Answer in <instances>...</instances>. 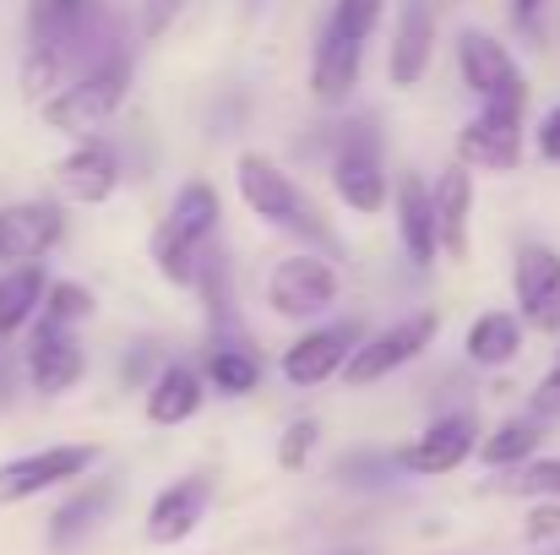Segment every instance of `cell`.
<instances>
[{"label":"cell","instance_id":"1","mask_svg":"<svg viewBox=\"0 0 560 555\" xmlns=\"http://www.w3.org/2000/svg\"><path fill=\"white\" fill-rule=\"evenodd\" d=\"M234 181H240L245 207H250L261 223H272V229H289V234H300V240H316V245H327V240H332V229H327L322 207L305 196V185L294 181V175H289L278 159H267V153H240V164H234Z\"/></svg>","mask_w":560,"mask_h":555},{"label":"cell","instance_id":"2","mask_svg":"<svg viewBox=\"0 0 560 555\" xmlns=\"http://www.w3.org/2000/svg\"><path fill=\"white\" fill-rule=\"evenodd\" d=\"M126 93H131V60H126V55H109V60H98L93 71L66 77V82L38 104V115H44L49 131L82 142V137H93L104 120H115V109L126 104Z\"/></svg>","mask_w":560,"mask_h":555},{"label":"cell","instance_id":"3","mask_svg":"<svg viewBox=\"0 0 560 555\" xmlns=\"http://www.w3.org/2000/svg\"><path fill=\"white\" fill-rule=\"evenodd\" d=\"M212 229H218V190L207 181L180 185V196L170 201V218L153 234V262L170 284H196V262Z\"/></svg>","mask_w":560,"mask_h":555},{"label":"cell","instance_id":"4","mask_svg":"<svg viewBox=\"0 0 560 555\" xmlns=\"http://www.w3.org/2000/svg\"><path fill=\"white\" fill-rule=\"evenodd\" d=\"M457 71H463L468 93H474L485 109L523 115V104H528V77H523V66L512 60V49H506L501 38L468 27V33L457 38Z\"/></svg>","mask_w":560,"mask_h":555},{"label":"cell","instance_id":"5","mask_svg":"<svg viewBox=\"0 0 560 555\" xmlns=\"http://www.w3.org/2000/svg\"><path fill=\"white\" fill-rule=\"evenodd\" d=\"M435 327H441V316H435V311L402 316V322L381 327L375 338H360V344H354V355L343 360V370H338V375H343L349 386H375V381H386L392 370H402L408 360H419V355L430 349Z\"/></svg>","mask_w":560,"mask_h":555},{"label":"cell","instance_id":"6","mask_svg":"<svg viewBox=\"0 0 560 555\" xmlns=\"http://www.w3.org/2000/svg\"><path fill=\"white\" fill-rule=\"evenodd\" d=\"M338 294H343V278L322 256H283L267 278V305L289 322H311V316L332 311Z\"/></svg>","mask_w":560,"mask_h":555},{"label":"cell","instance_id":"7","mask_svg":"<svg viewBox=\"0 0 560 555\" xmlns=\"http://www.w3.org/2000/svg\"><path fill=\"white\" fill-rule=\"evenodd\" d=\"M93 463H98V447L93 441H66V447H44V452L11 458V463H0V507L33 501V496H44L55 485H71Z\"/></svg>","mask_w":560,"mask_h":555},{"label":"cell","instance_id":"8","mask_svg":"<svg viewBox=\"0 0 560 555\" xmlns=\"http://www.w3.org/2000/svg\"><path fill=\"white\" fill-rule=\"evenodd\" d=\"M332 190L354 212H381L386 207V164H381V142L371 137V126L343 131V142L332 153Z\"/></svg>","mask_w":560,"mask_h":555},{"label":"cell","instance_id":"9","mask_svg":"<svg viewBox=\"0 0 560 555\" xmlns=\"http://www.w3.org/2000/svg\"><path fill=\"white\" fill-rule=\"evenodd\" d=\"M512 284H517V322L534 333H560V251L523 245Z\"/></svg>","mask_w":560,"mask_h":555},{"label":"cell","instance_id":"10","mask_svg":"<svg viewBox=\"0 0 560 555\" xmlns=\"http://www.w3.org/2000/svg\"><path fill=\"white\" fill-rule=\"evenodd\" d=\"M360 338H365L360 322H327V327H311L305 338H294V344L283 349L289 386H322V381H332V375L343 370V360L354 355Z\"/></svg>","mask_w":560,"mask_h":555},{"label":"cell","instance_id":"11","mask_svg":"<svg viewBox=\"0 0 560 555\" xmlns=\"http://www.w3.org/2000/svg\"><path fill=\"white\" fill-rule=\"evenodd\" d=\"M66 234V218L55 201H11L0 207V262L22 267V262H44Z\"/></svg>","mask_w":560,"mask_h":555},{"label":"cell","instance_id":"12","mask_svg":"<svg viewBox=\"0 0 560 555\" xmlns=\"http://www.w3.org/2000/svg\"><path fill=\"white\" fill-rule=\"evenodd\" d=\"M457 164L463 170H517L523 164V126L506 109H479L457 131Z\"/></svg>","mask_w":560,"mask_h":555},{"label":"cell","instance_id":"13","mask_svg":"<svg viewBox=\"0 0 560 555\" xmlns=\"http://www.w3.org/2000/svg\"><path fill=\"white\" fill-rule=\"evenodd\" d=\"M82 370H88V355H82L71 327L33 322V338H27V381H33V392L60 397V392H71L82 381Z\"/></svg>","mask_w":560,"mask_h":555},{"label":"cell","instance_id":"14","mask_svg":"<svg viewBox=\"0 0 560 555\" xmlns=\"http://www.w3.org/2000/svg\"><path fill=\"white\" fill-rule=\"evenodd\" d=\"M474 447H479V425H474V414H441V419H435V425L402 452V469L435 479V474L463 469V463L474 458Z\"/></svg>","mask_w":560,"mask_h":555},{"label":"cell","instance_id":"15","mask_svg":"<svg viewBox=\"0 0 560 555\" xmlns=\"http://www.w3.org/2000/svg\"><path fill=\"white\" fill-rule=\"evenodd\" d=\"M430 55H435V5L402 0L397 27H392V55H386L392 88H419V77L430 71Z\"/></svg>","mask_w":560,"mask_h":555},{"label":"cell","instance_id":"16","mask_svg":"<svg viewBox=\"0 0 560 555\" xmlns=\"http://www.w3.org/2000/svg\"><path fill=\"white\" fill-rule=\"evenodd\" d=\"M360 55H365V44L349 38L327 16V27L316 38V55H311V99L316 104H343L354 93V82H360Z\"/></svg>","mask_w":560,"mask_h":555},{"label":"cell","instance_id":"17","mask_svg":"<svg viewBox=\"0 0 560 555\" xmlns=\"http://www.w3.org/2000/svg\"><path fill=\"white\" fill-rule=\"evenodd\" d=\"M55 181H60V190H66L71 201L98 207V201H109L115 185H120V159H115L98 137H82V142L55 164Z\"/></svg>","mask_w":560,"mask_h":555},{"label":"cell","instance_id":"18","mask_svg":"<svg viewBox=\"0 0 560 555\" xmlns=\"http://www.w3.org/2000/svg\"><path fill=\"white\" fill-rule=\"evenodd\" d=\"M430 212H435V251L446 262L468 256V218H474V175L463 164H452L435 190H430Z\"/></svg>","mask_w":560,"mask_h":555},{"label":"cell","instance_id":"19","mask_svg":"<svg viewBox=\"0 0 560 555\" xmlns=\"http://www.w3.org/2000/svg\"><path fill=\"white\" fill-rule=\"evenodd\" d=\"M207 479H175L170 490H159V501L148 507V540L153 545H180L201 529L207 518Z\"/></svg>","mask_w":560,"mask_h":555},{"label":"cell","instance_id":"20","mask_svg":"<svg viewBox=\"0 0 560 555\" xmlns=\"http://www.w3.org/2000/svg\"><path fill=\"white\" fill-rule=\"evenodd\" d=\"M397 234L413 267H435V212H430V190L419 185V175L397 181Z\"/></svg>","mask_w":560,"mask_h":555},{"label":"cell","instance_id":"21","mask_svg":"<svg viewBox=\"0 0 560 555\" xmlns=\"http://www.w3.org/2000/svg\"><path fill=\"white\" fill-rule=\"evenodd\" d=\"M44 289H49V278H44L38 262H22V267L0 273V344L33 327V316L44 305Z\"/></svg>","mask_w":560,"mask_h":555},{"label":"cell","instance_id":"22","mask_svg":"<svg viewBox=\"0 0 560 555\" xmlns=\"http://www.w3.org/2000/svg\"><path fill=\"white\" fill-rule=\"evenodd\" d=\"M463 349H468V360H474V366H485V370L506 366V360H517V355H523V322H517L512 311H485V316L468 327Z\"/></svg>","mask_w":560,"mask_h":555},{"label":"cell","instance_id":"23","mask_svg":"<svg viewBox=\"0 0 560 555\" xmlns=\"http://www.w3.org/2000/svg\"><path fill=\"white\" fill-rule=\"evenodd\" d=\"M196 408H201V375L190 366L159 370V381L148 386V419L153 425H186Z\"/></svg>","mask_w":560,"mask_h":555},{"label":"cell","instance_id":"24","mask_svg":"<svg viewBox=\"0 0 560 555\" xmlns=\"http://www.w3.org/2000/svg\"><path fill=\"white\" fill-rule=\"evenodd\" d=\"M109 485H88V490H77L60 512H55V523H49V540H55V551H66V545H77L88 529H93V518H104V507H109Z\"/></svg>","mask_w":560,"mask_h":555},{"label":"cell","instance_id":"25","mask_svg":"<svg viewBox=\"0 0 560 555\" xmlns=\"http://www.w3.org/2000/svg\"><path fill=\"white\" fill-rule=\"evenodd\" d=\"M539 452V425L534 419H506L485 447H479V458L490 463V469H517V463H528Z\"/></svg>","mask_w":560,"mask_h":555},{"label":"cell","instance_id":"26","mask_svg":"<svg viewBox=\"0 0 560 555\" xmlns=\"http://www.w3.org/2000/svg\"><path fill=\"white\" fill-rule=\"evenodd\" d=\"M207 381H212L218 392H229V397H245V392H256V381H261V360H256L250 349H218V355L207 360Z\"/></svg>","mask_w":560,"mask_h":555},{"label":"cell","instance_id":"27","mask_svg":"<svg viewBox=\"0 0 560 555\" xmlns=\"http://www.w3.org/2000/svg\"><path fill=\"white\" fill-rule=\"evenodd\" d=\"M88 316H93V294H88L82 284H49L33 322H49V327H71V333H77Z\"/></svg>","mask_w":560,"mask_h":555},{"label":"cell","instance_id":"28","mask_svg":"<svg viewBox=\"0 0 560 555\" xmlns=\"http://www.w3.org/2000/svg\"><path fill=\"white\" fill-rule=\"evenodd\" d=\"M316 436H322V425H316L311 414L289 419V425H283V436H278V469L300 474V469L311 463V452H316Z\"/></svg>","mask_w":560,"mask_h":555},{"label":"cell","instance_id":"29","mask_svg":"<svg viewBox=\"0 0 560 555\" xmlns=\"http://www.w3.org/2000/svg\"><path fill=\"white\" fill-rule=\"evenodd\" d=\"M517 496H534V501H560V458H528L512 479Z\"/></svg>","mask_w":560,"mask_h":555},{"label":"cell","instance_id":"30","mask_svg":"<svg viewBox=\"0 0 560 555\" xmlns=\"http://www.w3.org/2000/svg\"><path fill=\"white\" fill-rule=\"evenodd\" d=\"M381 11H386V0H338V5H332V22H338L349 38L365 44L375 33V22H381Z\"/></svg>","mask_w":560,"mask_h":555},{"label":"cell","instance_id":"31","mask_svg":"<svg viewBox=\"0 0 560 555\" xmlns=\"http://www.w3.org/2000/svg\"><path fill=\"white\" fill-rule=\"evenodd\" d=\"M82 5H88V0H33V27H38V33H44V27H60V22H71Z\"/></svg>","mask_w":560,"mask_h":555},{"label":"cell","instance_id":"32","mask_svg":"<svg viewBox=\"0 0 560 555\" xmlns=\"http://www.w3.org/2000/svg\"><path fill=\"white\" fill-rule=\"evenodd\" d=\"M556 534H560V501H539V507L528 512V540L545 545V540H556Z\"/></svg>","mask_w":560,"mask_h":555},{"label":"cell","instance_id":"33","mask_svg":"<svg viewBox=\"0 0 560 555\" xmlns=\"http://www.w3.org/2000/svg\"><path fill=\"white\" fill-rule=\"evenodd\" d=\"M534 414H539V419H556L560 414V360H556V370L534 386Z\"/></svg>","mask_w":560,"mask_h":555},{"label":"cell","instance_id":"34","mask_svg":"<svg viewBox=\"0 0 560 555\" xmlns=\"http://www.w3.org/2000/svg\"><path fill=\"white\" fill-rule=\"evenodd\" d=\"M180 5H186V0H148V16H142V27L159 38V33H164V27L180 16Z\"/></svg>","mask_w":560,"mask_h":555},{"label":"cell","instance_id":"35","mask_svg":"<svg viewBox=\"0 0 560 555\" xmlns=\"http://www.w3.org/2000/svg\"><path fill=\"white\" fill-rule=\"evenodd\" d=\"M539 153H545L550 164H560V104L545 115V126H539Z\"/></svg>","mask_w":560,"mask_h":555},{"label":"cell","instance_id":"36","mask_svg":"<svg viewBox=\"0 0 560 555\" xmlns=\"http://www.w3.org/2000/svg\"><path fill=\"white\" fill-rule=\"evenodd\" d=\"M11 397V375H5V355H0V403Z\"/></svg>","mask_w":560,"mask_h":555},{"label":"cell","instance_id":"37","mask_svg":"<svg viewBox=\"0 0 560 555\" xmlns=\"http://www.w3.org/2000/svg\"><path fill=\"white\" fill-rule=\"evenodd\" d=\"M539 5H545V0H517V16H534Z\"/></svg>","mask_w":560,"mask_h":555}]
</instances>
